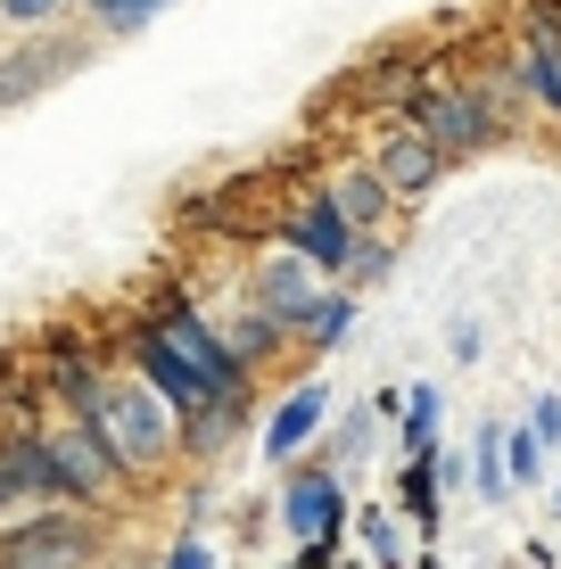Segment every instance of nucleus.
I'll list each match as a JSON object with an SVG mask.
<instances>
[{"instance_id": "1", "label": "nucleus", "mask_w": 561, "mask_h": 569, "mask_svg": "<svg viewBox=\"0 0 561 569\" xmlns=\"http://www.w3.org/2000/svg\"><path fill=\"white\" fill-rule=\"evenodd\" d=\"M141 371L166 388V397H231L240 388V363H231V347L216 330L199 322V313H158V322L141 330Z\"/></svg>"}, {"instance_id": "2", "label": "nucleus", "mask_w": 561, "mask_h": 569, "mask_svg": "<svg viewBox=\"0 0 561 569\" xmlns=\"http://www.w3.org/2000/svg\"><path fill=\"white\" fill-rule=\"evenodd\" d=\"M83 421L100 429V446L116 455V470H149L173 446V421H166V397L149 380H91L83 388Z\"/></svg>"}, {"instance_id": "3", "label": "nucleus", "mask_w": 561, "mask_h": 569, "mask_svg": "<svg viewBox=\"0 0 561 569\" xmlns=\"http://www.w3.org/2000/svg\"><path fill=\"white\" fill-rule=\"evenodd\" d=\"M83 58H91V50H83V33H42V42L9 50V58H0V116H9L17 100H42L50 83H67Z\"/></svg>"}, {"instance_id": "4", "label": "nucleus", "mask_w": 561, "mask_h": 569, "mask_svg": "<svg viewBox=\"0 0 561 569\" xmlns=\"http://www.w3.org/2000/svg\"><path fill=\"white\" fill-rule=\"evenodd\" d=\"M42 462H50V487H74V496H108L116 487V455L100 446V429H67V438H50L42 446Z\"/></svg>"}, {"instance_id": "5", "label": "nucleus", "mask_w": 561, "mask_h": 569, "mask_svg": "<svg viewBox=\"0 0 561 569\" xmlns=\"http://www.w3.org/2000/svg\"><path fill=\"white\" fill-rule=\"evenodd\" d=\"M421 132L438 141V157H462V149L488 141V116H479L471 100H430V108H421Z\"/></svg>"}, {"instance_id": "6", "label": "nucleus", "mask_w": 561, "mask_h": 569, "mask_svg": "<svg viewBox=\"0 0 561 569\" xmlns=\"http://www.w3.org/2000/svg\"><path fill=\"white\" fill-rule=\"evenodd\" d=\"M438 166H447V157H438V141H430V132H413V141H397L389 157H380V182H389L397 199H413V190L438 182Z\"/></svg>"}, {"instance_id": "7", "label": "nucleus", "mask_w": 561, "mask_h": 569, "mask_svg": "<svg viewBox=\"0 0 561 569\" xmlns=\"http://www.w3.org/2000/svg\"><path fill=\"white\" fill-rule=\"evenodd\" d=\"M298 248L314 264H347V248H355V223H347V214L322 199V207H305V223H298Z\"/></svg>"}, {"instance_id": "8", "label": "nucleus", "mask_w": 561, "mask_h": 569, "mask_svg": "<svg viewBox=\"0 0 561 569\" xmlns=\"http://www.w3.org/2000/svg\"><path fill=\"white\" fill-rule=\"evenodd\" d=\"M331 520H339V487L331 479H298L289 487V528H298V537H322Z\"/></svg>"}, {"instance_id": "9", "label": "nucleus", "mask_w": 561, "mask_h": 569, "mask_svg": "<svg viewBox=\"0 0 561 569\" xmlns=\"http://www.w3.org/2000/svg\"><path fill=\"white\" fill-rule=\"evenodd\" d=\"M314 421H322V388H298V397L273 413V455H298V446L314 438Z\"/></svg>"}, {"instance_id": "10", "label": "nucleus", "mask_w": 561, "mask_h": 569, "mask_svg": "<svg viewBox=\"0 0 561 569\" xmlns=\"http://www.w3.org/2000/svg\"><path fill=\"white\" fill-rule=\"evenodd\" d=\"M74 545H83L74 528H33V537H17V545H9V569H42V561H67Z\"/></svg>"}, {"instance_id": "11", "label": "nucleus", "mask_w": 561, "mask_h": 569, "mask_svg": "<svg viewBox=\"0 0 561 569\" xmlns=\"http://www.w3.org/2000/svg\"><path fill=\"white\" fill-rule=\"evenodd\" d=\"M331 207L347 214V223H372V214H380V190H372V173H347V182L331 190Z\"/></svg>"}, {"instance_id": "12", "label": "nucleus", "mask_w": 561, "mask_h": 569, "mask_svg": "<svg viewBox=\"0 0 561 569\" xmlns=\"http://www.w3.org/2000/svg\"><path fill=\"white\" fill-rule=\"evenodd\" d=\"M91 17H100V26H116V33H132V26H149V17L166 9V0H83Z\"/></svg>"}, {"instance_id": "13", "label": "nucleus", "mask_w": 561, "mask_h": 569, "mask_svg": "<svg viewBox=\"0 0 561 569\" xmlns=\"http://www.w3.org/2000/svg\"><path fill=\"white\" fill-rule=\"evenodd\" d=\"M264 298L298 313V306H305V272H298V264H273V272H264ZM305 313H314V306H305Z\"/></svg>"}, {"instance_id": "14", "label": "nucleus", "mask_w": 561, "mask_h": 569, "mask_svg": "<svg viewBox=\"0 0 561 569\" xmlns=\"http://www.w3.org/2000/svg\"><path fill=\"white\" fill-rule=\"evenodd\" d=\"M67 0H0V17H17V26H33V17H58Z\"/></svg>"}, {"instance_id": "15", "label": "nucleus", "mask_w": 561, "mask_h": 569, "mask_svg": "<svg viewBox=\"0 0 561 569\" xmlns=\"http://www.w3.org/2000/svg\"><path fill=\"white\" fill-rule=\"evenodd\" d=\"M339 322H347V306L322 298V306H314V339H339Z\"/></svg>"}, {"instance_id": "16", "label": "nucleus", "mask_w": 561, "mask_h": 569, "mask_svg": "<svg viewBox=\"0 0 561 569\" xmlns=\"http://www.w3.org/2000/svg\"><path fill=\"white\" fill-rule=\"evenodd\" d=\"M173 569H207V553H199V545H182V553H173Z\"/></svg>"}]
</instances>
